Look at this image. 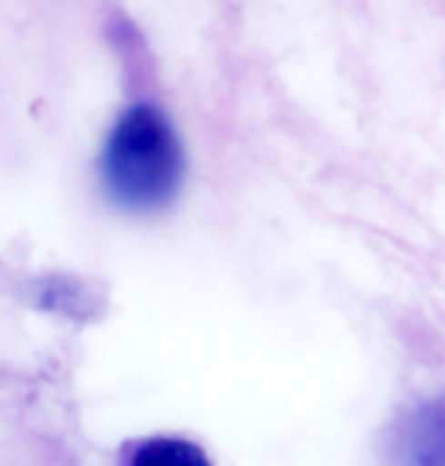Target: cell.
<instances>
[{
    "instance_id": "cell-1",
    "label": "cell",
    "mask_w": 445,
    "mask_h": 466,
    "mask_svg": "<svg viewBox=\"0 0 445 466\" xmlns=\"http://www.w3.org/2000/svg\"><path fill=\"white\" fill-rule=\"evenodd\" d=\"M185 157L179 137L161 109L140 104L116 121L104 155L100 179L122 209H164L182 188Z\"/></svg>"
},
{
    "instance_id": "cell-2",
    "label": "cell",
    "mask_w": 445,
    "mask_h": 466,
    "mask_svg": "<svg viewBox=\"0 0 445 466\" xmlns=\"http://www.w3.org/2000/svg\"><path fill=\"white\" fill-rule=\"evenodd\" d=\"M400 445L410 463H445V400H433L406 418Z\"/></svg>"
},
{
    "instance_id": "cell-3",
    "label": "cell",
    "mask_w": 445,
    "mask_h": 466,
    "mask_svg": "<svg viewBox=\"0 0 445 466\" xmlns=\"http://www.w3.org/2000/svg\"><path fill=\"white\" fill-rule=\"evenodd\" d=\"M131 463L137 466H207V454L197 445L185 442V440H148L143 445H137V451L131 454Z\"/></svg>"
}]
</instances>
